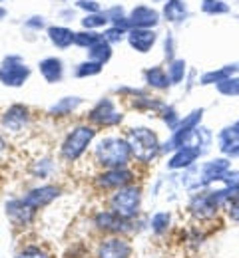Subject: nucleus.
Wrapping results in <instances>:
<instances>
[{
    "instance_id": "a878e982",
    "label": "nucleus",
    "mask_w": 239,
    "mask_h": 258,
    "mask_svg": "<svg viewBox=\"0 0 239 258\" xmlns=\"http://www.w3.org/2000/svg\"><path fill=\"white\" fill-rule=\"evenodd\" d=\"M183 74H185V62H183V60L171 62L170 70H168V76H170L171 84H179V82L183 80Z\"/></svg>"
},
{
    "instance_id": "2f4dec72",
    "label": "nucleus",
    "mask_w": 239,
    "mask_h": 258,
    "mask_svg": "<svg viewBox=\"0 0 239 258\" xmlns=\"http://www.w3.org/2000/svg\"><path fill=\"white\" fill-rule=\"evenodd\" d=\"M122 34H124V30H122L120 26H116V28H110L102 38L106 42H116V40H122Z\"/></svg>"
},
{
    "instance_id": "aec40b11",
    "label": "nucleus",
    "mask_w": 239,
    "mask_h": 258,
    "mask_svg": "<svg viewBox=\"0 0 239 258\" xmlns=\"http://www.w3.org/2000/svg\"><path fill=\"white\" fill-rule=\"evenodd\" d=\"M48 32H50V40H52L58 48H68L70 44L74 42V36H76L72 30L62 28V26H52Z\"/></svg>"
},
{
    "instance_id": "c756f323",
    "label": "nucleus",
    "mask_w": 239,
    "mask_h": 258,
    "mask_svg": "<svg viewBox=\"0 0 239 258\" xmlns=\"http://www.w3.org/2000/svg\"><path fill=\"white\" fill-rule=\"evenodd\" d=\"M106 22H108V16H104V14H92V16H86L82 20V24L86 28H98V26H104Z\"/></svg>"
},
{
    "instance_id": "f03ea898",
    "label": "nucleus",
    "mask_w": 239,
    "mask_h": 258,
    "mask_svg": "<svg viewBox=\"0 0 239 258\" xmlns=\"http://www.w3.org/2000/svg\"><path fill=\"white\" fill-rule=\"evenodd\" d=\"M128 143L132 147V155L141 163H150L158 155V151L162 149L160 147V141H158V135L148 127L130 129Z\"/></svg>"
},
{
    "instance_id": "ddd939ff",
    "label": "nucleus",
    "mask_w": 239,
    "mask_h": 258,
    "mask_svg": "<svg viewBox=\"0 0 239 258\" xmlns=\"http://www.w3.org/2000/svg\"><path fill=\"white\" fill-rule=\"evenodd\" d=\"M58 197H60V189H58V187H54V185H44V187H38V189L28 191V193L22 197V201H24L28 207H32L34 211H38V209L50 205V203H52L54 199H58Z\"/></svg>"
},
{
    "instance_id": "b1692460",
    "label": "nucleus",
    "mask_w": 239,
    "mask_h": 258,
    "mask_svg": "<svg viewBox=\"0 0 239 258\" xmlns=\"http://www.w3.org/2000/svg\"><path fill=\"white\" fill-rule=\"evenodd\" d=\"M231 72L233 70H229V68H223V70H217V72H209L202 78V84L204 86H207V84H221V82H225L229 78Z\"/></svg>"
},
{
    "instance_id": "f257e3e1",
    "label": "nucleus",
    "mask_w": 239,
    "mask_h": 258,
    "mask_svg": "<svg viewBox=\"0 0 239 258\" xmlns=\"http://www.w3.org/2000/svg\"><path fill=\"white\" fill-rule=\"evenodd\" d=\"M94 153H96V161L106 169L126 167L130 163V159L134 157L128 139H122V137H104V139H100Z\"/></svg>"
},
{
    "instance_id": "a211bd4d",
    "label": "nucleus",
    "mask_w": 239,
    "mask_h": 258,
    "mask_svg": "<svg viewBox=\"0 0 239 258\" xmlns=\"http://www.w3.org/2000/svg\"><path fill=\"white\" fill-rule=\"evenodd\" d=\"M40 72L46 82H50V84L60 82L62 80V62L58 58H46L40 62Z\"/></svg>"
},
{
    "instance_id": "7c9ffc66",
    "label": "nucleus",
    "mask_w": 239,
    "mask_h": 258,
    "mask_svg": "<svg viewBox=\"0 0 239 258\" xmlns=\"http://www.w3.org/2000/svg\"><path fill=\"white\" fill-rule=\"evenodd\" d=\"M16 258H50V256L44 250H40L38 246H26Z\"/></svg>"
},
{
    "instance_id": "5701e85b",
    "label": "nucleus",
    "mask_w": 239,
    "mask_h": 258,
    "mask_svg": "<svg viewBox=\"0 0 239 258\" xmlns=\"http://www.w3.org/2000/svg\"><path fill=\"white\" fill-rule=\"evenodd\" d=\"M170 223H171V215L166 213V211H162V213H156V215L152 217L150 226H152V230H154L156 234H164V232H168Z\"/></svg>"
},
{
    "instance_id": "7ed1b4c3",
    "label": "nucleus",
    "mask_w": 239,
    "mask_h": 258,
    "mask_svg": "<svg viewBox=\"0 0 239 258\" xmlns=\"http://www.w3.org/2000/svg\"><path fill=\"white\" fill-rule=\"evenodd\" d=\"M139 207H141V189L136 185H126L118 189L110 199V209L128 221L136 219Z\"/></svg>"
},
{
    "instance_id": "20e7f679",
    "label": "nucleus",
    "mask_w": 239,
    "mask_h": 258,
    "mask_svg": "<svg viewBox=\"0 0 239 258\" xmlns=\"http://www.w3.org/2000/svg\"><path fill=\"white\" fill-rule=\"evenodd\" d=\"M94 135H96V129L90 127V125H78L76 129H72V133L66 137V141H64V145H62V155H64V159L76 161V159L88 149V145L92 143Z\"/></svg>"
},
{
    "instance_id": "1a4fd4ad",
    "label": "nucleus",
    "mask_w": 239,
    "mask_h": 258,
    "mask_svg": "<svg viewBox=\"0 0 239 258\" xmlns=\"http://www.w3.org/2000/svg\"><path fill=\"white\" fill-rule=\"evenodd\" d=\"M94 225L98 226L104 232H110V234H126L132 230V221L116 215L114 211H102L94 217Z\"/></svg>"
},
{
    "instance_id": "423d86ee",
    "label": "nucleus",
    "mask_w": 239,
    "mask_h": 258,
    "mask_svg": "<svg viewBox=\"0 0 239 258\" xmlns=\"http://www.w3.org/2000/svg\"><path fill=\"white\" fill-rule=\"evenodd\" d=\"M28 76H30L28 66L24 64L18 56H10L8 60H4V64L0 66V82L4 86L18 88L28 80Z\"/></svg>"
},
{
    "instance_id": "cd10ccee",
    "label": "nucleus",
    "mask_w": 239,
    "mask_h": 258,
    "mask_svg": "<svg viewBox=\"0 0 239 258\" xmlns=\"http://www.w3.org/2000/svg\"><path fill=\"white\" fill-rule=\"evenodd\" d=\"M102 40V36L100 34H92V32H78L74 36V42L78 44V46H94L96 42H100Z\"/></svg>"
},
{
    "instance_id": "9d476101",
    "label": "nucleus",
    "mask_w": 239,
    "mask_h": 258,
    "mask_svg": "<svg viewBox=\"0 0 239 258\" xmlns=\"http://www.w3.org/2000/svg\"><path fill=\"white\" fill-rule=\"evenodd\" d=\"M134 179V173L128 169V167H114V169H108L98 175L96 179V185L100 189H122L126 185H130Z\"/></svg>"
},
{
    "instance_id": "39448f33",
    "label": "nucleus",
    "mask_w": 239,
    "mask_h": 258,
    "mask_svg": "<svg viewBox=\"0 0 239 258\" xmlns=\"http://www.w3.org/2000/svg\"><path fill=\"white\" fill-rule=\"evenodd\" d=\"M187 211H189V215H192L196 221L205 223V221H211V219H215V217L219 215L221 205H219V201L215 199L213 191H204V193L192 197V201H189V205H187Z\"/></svg>"
},
{
    "instance_id": "4468645a",
    "label": "nucleus",
    "mask_w": 239,
    "mask_h": 258,
    "mask_svg": "<svg viewBox=\"0 0 239 258\" xmlns=\"http://www.w3.org/2000/svg\"><path fill=\"white\" fill-rule=\"evenodd\" d=\"M2 123L4 127L10 131H20L28 123V109L22 105H12L6 109V113L2 115Z\"/></svg>"
},
{
    "instance_id": "6ab92c4d",
    "label": "nucleus",
    "mask_w": 239,
    "mask_h": 258,
    "mask_svg": "<svg viewBox=\"0 0 239 258\" xmlns=\"http://www.w3.org/2000/svg\"><path fill=\"white\" fill-rule=\"evenodd\" d=\"M146 80H148V84H150L152 88H156V90H166L171 84L170 76H168L162 68H150V70H146Z\"/></svg>"
},
{
    "instance_id": "c85d7f7f",
    "label": "nucleus",
    "mask_w": 239,
    "mask_h": 258,
    "mask_svg": "<svg viewBox=\"0 0 239 258\" xmlns=\"http://www.w3.org/2000/svg\"><path fill=\"white\" fill-rule=\"evenodd\" d=\"M225 213H227V217H229L233 223L239 225V193L225 205Z\"/></svg>"
},
{
    "instance_id": "4be33fe9",
    "label": "nucleus",
    "mask_w": 239,
    "mask_h": 258,
    "mask_svg": "<svg viewBox=\"0 0 239 258\" xmlns=\"http://www.w3.org/2000/svg\"><path fill=\"white\" fill-rule=\"evenodd\" d=\"M90 50V58L94 60V62H108L110 60V56H112V48H110V42H106V40H100V42H96L94 46H90L88 48Z\"/></svg>"
},
{
    "instance_id": "0eeeda50",
    "label": "nucleus",
    "mask_w": 239,
    "mask_h": 258,
    "mask_svg": "<svg viewBox=\"0 0 239 258\" xmlns=\"http://www.w3.org/2000/svg\"><path fill=\"white\" fill-rule=\"evenodd\" d=\"M132 242L122 234H112L104 238L96 248V258H130Z\"/></svg>"
},
{
    "instance_id": "f8f14e48",
    "label": "nucleus",
    "mask_w": 239,
    "mask_h": 258,
    "mask_svg": "<svg viewBox=\"0 0 239 258\" xmlns=\"http://www.w3.org/2000/svg\"><path fill=\"white\" fill-rule=\"evenodd\" d=\"M4 209H6V217H8V221L16 226L30 225L36 217V211L32 209V207H28L22 199H12V201H8Z\"/></svg>"
},
{
    "instance_id": "dca6fc26",
    "label": "nucleus",
    "mask_w": 239,
    "mask_h": 258,
    "mask_svg": "<svg viewBox=\"0 0 239 258\" xmlns=\"http://www.w3.org/2000/svg\"><path fill=\"white\" fill-rule=\"evenodd\" d=\"M128 38H130L132 48H136L137 52H148V50L154 46V42H156V34L146 30V28H136V30H132Z\"/></svg>"
},
{
    "instance_id": "2eb2a0df",
    "label": "nucleus",
    "mask_w": 239,
    "mask_h": 258,
    "mask_svg": "<svg viewBox=\"0 0 239 258\" xmlns=\"http://www.w3.org/2000/svg\"><path fill=\"white\" fill-rule=\"evenodd\" d=\"M200 155H202V149L192 147V145H183V147H179L171 155V159L168 161V167L170 169H185V167H189L192 163L196 161Z\"/></svg>"
},
{
    "instance_id": "bb28decb",
    "label": "nucleus",
    "mask_w": 239,
    "mask_h": 258,
    "mask_svg": "<svg viewBox=\"0 0 239 258\" xmlns=\"http://www.w3.org/2000/svg\"><path fill=\"white\" fill-rule=\"evenodd\" d=\"M183 14H185V8L179 0H170L166 4V16L170 20H179V18H183Z\"/></svg>"
},
{
    "instance_id": "412c9836",
    "label": "nucleus",
    "mask_w": 239,
    "mask_h": 258,
    "mask_svg": "<svg viewBox=\"0 0 239 258\" xmlns=\"http://www.w3.org/2000/svg\"><path fill=\"white\" fill-rule=\"evenodd\" d=\"M80 103H82L80 97H72V96L62 97L58 103H54V105L50 107V113H52V115H68V113H72Z\"/></svg>"
},
{
    "instance_id": "72a5a7b5",
    "label": "nucleus",
    "mask_w": 239,
    "mask_h": 258,
    "mask_svg": "<svg viewBox=\"0 0 239 258\" xmlns=\"http://www.w3.org/2000/svg\"><path fill=\"white\" fill-rule=\"evenodd\" d=\"M4 149V141H2V137H0V151Z\"/></svg>"
},
{
    "instance_id": "6e6552de",
    "label": "nucleus",
    "mask_w": 239,
    "mask_h": 258,
    "mask_svg": "<svg viewBox=\"0 0 239 258\" xmlns=\"http://www.w3.org/2000/svg\"><path fill=\"white\" fill-rule=\"evenodd\" d=\"M229 169H231V163L227 161V159H213V161L204 163V165L200 167V173H198L200 177H198V183L194 185V189H196V187H209V185L215 183V181L221 183L223 175H225Z\"/></svg>"
},
{
    "instance_id": "f3484780",
    "label": "nucleus",
    "mask_w": 239,
    "mask_h": 258,
    "mask_svg": "<svg viewBox=\"0 0 239 258\" xmlns=\"http://www.w3.org/2000/svg\"><path fill=\"white\" fill-rule=\"evenodd\" d=\"M130 24H134L137 28H148L152 24L158 22V14L152 10V8H146V6H137L136 10L132 12V16L128 18Z\"/></svg>"
},
{
    "instance_id": "473e14b6",
    "label": "nucleus",
    "mask_w": 239,
    "mask_h": 258,
    "mask_svg": "<svg viewBox=\"0 0 239 258\" xmlns=\"http://www.w3.org/2000/svg\"><path fill=\"white\" fill-rule=\"evenodd\" d=\"M78 6L80 8H86V10H92V12H98L100 10V6L96 2H92V0H82V2H78Z\"/></svg>"
},
{
    "instance_id": "9b49d317",
    "label": "nucleus",
    "mask_w": 239,
    "mask_h": 258,
    "mask_svg": "<svg viewBox=\"0 0 239 258\" xmlns=\"http://www.w3.org/2000/svg\"><path fill=\"white\" fill-rule=\"evenodd\" d=\"M88 117H90L92 123H98V125H104V127H112V125H118L122 121V113H118V109L114 107L112 99L98 101V105L90 111Z\"/></svg>"
},
{
    "instance_id": "393cba45",
    "label": "nucleus",
    "mask_w": 239,
    "mask_h": 258,
    "mask_svg": "<svg viewBox=\"0 0 239 258\" xmlns=\"http://www.w3.org/2000/svg\"><path fill=\"white\" fill-rule=\"evenodd\" d=\"M102 72V64L100 62H84V64L78 66V70H76V76L78 78H86V76H96V74H100Z\"/></svg>"
}]
</instances>
